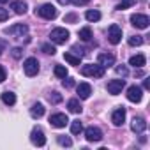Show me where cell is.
Listing matches in <instances>:
<instances>
[{
  "label": "cell",
  "instance_id": "obj_26",
  "mask_svg": "<svg viewBox=\"0 0 150 150\" xmlns=\"http://www.w3.org/2000/svg\"><path fill=\"white\" fill-rule=\"evenodd\" d=\"M55 76L57 78H65L67 76V67L65 65H55Z\"/></svg>",
  "mask_w": 150,
  "mask_h": 150
},
{
  "label": "cell",
  "instance_id": "obj_16",
  "mask_svg": "<svg viewBox=\"0 0 150 150\" xmlns=\"http://www.w3.org/2000/svg\"><path fill=\"white\" fill-rule=\"evenodd\" d=\"M11 9H13L16 14H25L27 9H28V6H27L25 0H14V2L11 4Z\"/></svg>",
  "mask_w": 150,
  "mask_h": 150
},
{
  "label": "cell",
  "instance_id": "obj_31",
  "mask_svg": "<svg viewBox=\"0 0 150 150\" xmlns=\"http://www.w3.org/2000/svg\"><path fill=\"white\" fill-rule=\"evenodd\" d=\"M48 99H50V103H53V104H58V103L62 101V96H60L58 92H51V94L48 96Z\"/></svg>",
  "mask_w": 150,
  "mask_h": 150
},
{
  "label": "cell",
  "instance_id": "obj_18",
  "mask_svg": "<svg viewBox=\"0 0 150 150\" xmlns=\"http://www.w3.org/2000/svg\"><path fill=\"white\" fill-rule=\"evenodd\" d=\"M44 115V106L41 103H35L32 108H30V117L32 118H41Z\"/></svg>",
  "mask_w": 150,
  "mask_h": 150
},
{
  "label": "cell",
  "instance_id": "obj_38",
  "mask_svg": "<svg viewBox=\"0 0 150 150\" xmlns=\"http://www.w3.org/2000/svg\"><path fill=\"white\" fill-rule=\"evenodd\" d=\"M6 48H7V42H6V41H0V53H2Z\"/></svg>",
  "mask_w": 150,
  "mask_h": 150
},
{
  "label": "cell",
  "instance_id": "obj_11",
  "mask_svg": "<svg viewBox=\"0 0 150 150\" xmlns=\"http://www.w3.org/2000/svg\"><path fill=\"white\" fill-rule=\"evenodd\" d=\"M124 87H125V80H111V81H108V85H106V88H108V92H110L111 96L120 94V92L124 90Z\"/></svg>",
  "mask_w": 150,
  "mask_h": 150
},
{
  "label": "cell",
  "instance_id": "obj_15",
  "mask_svg": "<svg viewBox=\"0 0 150 150\" xmlns=\"http://www.w3.org/2000/svg\"><path fill=\"white\" fill-rule=\"evenodd\" d=\"M145 129H146V122H145V118H141V117H134L132 122H131V131L136 132V134H141Z\"/></svg>",
  "mask_w": 150,
  "mask_h": 150
},
{
  "label": "cell",
  "instance_id": "obj_13",
  "mask_svg": "<svg viewBox=\"0 0 150 150\" xmlns=\"http://www.w3.org/2000/svg\"><path fill=\"white\" fill-rule=\"evenodd\" d=\"M97 64L101 65V67H113L115 65V55H111V53H99V57H97Z\"/></svg>",
  "mask_w": 150,
  "mask_h": 150
},
{
  "label": "cell",
  "instance_id": "obj_20",
  "mask_svg": "<svg viewBox=\"0 0 150 150\" xmlns=\"http://www.w3.org/2000/svg\"><path fill=\"white\" fill-rule=\"evenodd\" d=\"M129 65H132V67H143L145 65V57L143 55H132L129 58Z\"/></svg>",
  "mask_w": 150,
  "mask_h": 150
},
{
  "label": "cell",
  "instance_id": "obj_27",
  "mask_svg": "<svg viewBox=\"0 0 150 150\" xmlns=\"http://www.w3.org/2000/svg\"><path fill=\"white\" fill-rule=\"evenodd\" d=\"M129 46H141L143 44V37L141 35H132V37H129Z\"/></svg>",
  "mask_w": 150,
  "mask_h": 150
},
{
  "label": "cell",
  "instance_id": "obj_36",
  "mask_svg": "<svg viewBox=\"0 0 150 150\" xmlns=\"http://www.w3.org/2000/svg\"><path fill=\"white\" fill-rule=\"evenodd\" d=\"M6 78H7V74H6V69L0 65V83H4L6 81Z\"/></svg>",
  "mask_w": 150,
  "mask_h": 150
},
{
  "label": "cell",
  "instance_id": "obj_40",
  "mask_svg": "<svg viewBox=\"0 0 150 150\" xmlns=\"http://www.w3.org/2000/svg\"><path fill=\"white\" fill-rule=\"evenodd\" d=\"M58 4H62V6H67V4H71V0H58Z\"/></svg>",
  "mask_w": 150,
  "mask_h": 150
},
{
  "label": "cell",
  "instance_id": "obj_22",
  "mask_svg": "<svg viewBox=\"0 0 150 150\" xmlns=\"http://www.w3.org/2000/svg\"><path fill=\"white\" fill-rule=\"evenodd\" d=\"M64 58L71 65H80V62H81V57H76V55H72V53H64Z\"/></svg>",
  "mask_w": 150,
  "mask_h": 150
},
{
  "label": "cell",
  "instance_id": "obj_41",
  "mask_svg": "<svg viewBox=\"0 0 150 150\" xmlns=\"http://www.w3.org/2000/svg\"><path fill=\"white\" fill-rule=\"evenodd\" d=\"M9 2V0H0V4H7Z\"/></svg>",
  "mask_w": 150,
  "mask_h": 150
},
{
  "label": "cell",
  "instance_id": "obj_3",
  "mask_svg": "<svg viewBox=\"0 0 150 150\" xmlns=\"http://www.w3.org/2000/svg\"><path fill=\"white\" fill-rule=\"evenodd\" d=\"M23 71H25L27 76H35V74L39 72V60L34 58V57L27 58V60L23 62Z\"/></svg>",
  "mask_w": 150,
  "mask_h": 150
},
{
  "label": "cell",
  "instance_id": "obj_21",
  "mask_svg": "<svg viewBox=\"0 0 150 150\" xmlns=\"http://www.w3.org/2000/svg\"><path fill=\"white\" fill-rule=\"evenodd\" d=\"M2 103L4 104H7V106H13L14 103H16V94H13V92H2Z\"/></svg>",
  "mask_w": 150,
  "mask_h": 150
},
{
  "label": "cell",
  "instance_id": "obj_33",
  "mask_svg": "<svg viewBox=\"0 0 150 150\" xmlns=\"http://www.w3.org/2000/svg\"><path fill=\"white\" fill-rule=\"evenodd\" d=\"M7 18H9V13H7V9L0 7V21H6Z\"/></svg>",
  "mask_w": 150,
  "mask_h": 150
},
{
  "label": "cell",
  "instance_id": "obj_39",
  "mask_svg": "<svg viewBox=\"0 0 150 150\" xmlns=\"http://www.w3.org/2000/svg\"><path fill=\"white\" fill-rule=\"evenodd\" d=\"M143 88H150V80H145L143 81Z\"/></svg>",
  "mask_w": 150,
  "mask_h": 150
},
{
  "label": "cell",
  "instance_id": "obj_17",
  "mask_svg": "<svg viewBox=\"0 0 150 150\" xmlns=\"http://www.w3.org/2000/svg\"><path fill=\"white\" fill-rule=\"evenodd\" d=\"M76 92H78L80 99H88L90 94H92V87H90L88 83H80L78 88H76Z\"/></svg>",
  "mask_w": 150,
  "mask_h": 150
},
{
  "label": "cell",
  "instance_id": "obj_6",
  "mask_svg": "<svg viewBox=\"0 0 150 150\" xmlns=\"http://www.w3.org/2000/svg\"><path fill=\"white\" fill-rule=\"evenodd\" d=\"M108 41L111 44H118L122 41V28L118 25H115V23L110 25V28H108Z\"/></svg>",
  "mask_w": 150,
  "mask_h": 150
},
{
  "label": "cell",
  "instance_id": "obj_24",
  "mask_svg": "<svg viewBox=\"0 0 150 150\" xmlns=\"http://www.w3.org/2000/svg\"><path fill=\"white\" fill-rule=\"evenodd\" d=\"M78 37H80L81 41H85V42H88V41L92 39V30H90L88 27H85V28H81V30L78 32Z\"/></svg>",
  "mask_w": 150,
  "mask_h": 150
},
{
  "label": "cell",
  "instance_id": "obj_1",
  "mask_svg": "<svg viewBox=\"0 0 150 150\" xmlns=\"http://www.w3.org/2000/svg\"><path fill=\"white\" fill-rule=\"evenodd\" d=\"M81 74L88 78H103L104 76V67H101L99 64H87L81 67Z\"/></svg>",
  "mask_w": 150,
  "mask_h": 150
},
{
  "label": "cell",
  "instance_id": "obj_30",
  "mask_svg": "<svg viewBox=\"0 0 150 150\" xmlns=\"http://www.w3.org/2000/svg\"><path fill=\"white\" fill-rule=\"evenodd\" d=\"M57 141H58L62 146H71V145H72V139H71L69 136H58Z\"/></svg>",
  "mask_w": 150,
  "mask_h": 150
},
{
  "label": "cell",
  "instance_id": "obj_25",
  "mask_svg": "<svg viewBox=\"0 0 150 150\" xmlns=\"http://www.w3.org/2000/svg\"><path fill=\"white\" fill-rule=\"evenodd\" d=\"M83 131V124L80 122V120H72V124H71V132L72 134H80Z\"/></svg>",
  "mask_w": 150,
  "mask_h": 150
},
{
  "label": "cell",
  "instance_id": "obj_5",
  "mask_svg": "<svg viewBox=\"0 0 150 150\" xmlns=\"http://www.w3.org/2000/svg\"><path fill=\"white\" fill-rule=\"evenodd\" d=\"M4 32H6L7 35L23 37V35H27V34H28V27H27V25H23V23H16V25H13V27H7Z\"/></svg>",
  "mask_w": 150,
  "mask_h": 150
},
{
  "label": "cell",
  "instance_id": "obj_14",
  "mask_svg": "<svg viewBox=\"0 0 150 150\" xmlns=\"http://www.w3.org/2000/svg\"><path fill=\"white\" fill-rule=\"evenodd\" d=\"M111 122H113V125H117V127L124 125V122H125V108H117V110L113 111V115H111Z\"/></svg>",
  "mask_w": 150,
  "mask_h": 150
},
{
  "label": "cell",
  "instance_id": "obj_19",
  "mask_svg": "<svg viewBox=\"0 0 150 150\" xmlns=\"http://www.w3.org/2000/svg\"><path fill=\"white\" fill-rule=\"evenodd\" d=\"M67 108L71 113H81V104H80V99H69L67 101Z\"/></svg>",
  "mask_w": 150,
  "mask_h": 150
},
{
  "label": "cell",
  "instance_id": "obj_4",
  "mask_svg": "<svg viewBox=\"0 0 150 150\" xmlns=\"http://www.w3.org/2000/svg\"><path fill=\"white\" fill-rule=\"evenodd\" d=\"M35 13H37L41 18H44V20H53V18H57V9H55L53 4H44V6H41Z\"/></svg>",
  "mask_w": 150,
  "mask_h": 150
},
{
  "label": "cell",
  "instance_id": "obj_9",
  "mask_svg": "<svg viewBox=\"0 0 150 150\" xmlns=\"http://www.w3.org/2000/svg\"><path fill=\"white\" fill-rule=\"evenodd\" d=\"M127 99H129L131 103H139V101L143 99V88L138 87V85L129 87V88H127Z\"/></svg>",
  "mask_w": 150,
  "mask_h": 150
},
{
  "label": "cell",
  "instance_id": "obj_35",
  "mask_svg": "<svg viewBox=\"0 0 150 150\" xmlns=\"http://www.w3.org/2000/svg\"><path fill=\"white\" fill-rule=\"evenodd\" d=\"M21 48H13V51H11V55H13V58H20L21 57Z\"/></svg>",
  "mask_w": 150,
  "mask_h": 150
},
{
  "label": "cell",
  "instance_id": "obj_29",
  "mask_svg": "<svg viewBox=\"0 0 150 150\" xmlns=\"http://www.w3.org/2000/svg\"><path fill=\"white\" fill-rule=\"evenodd\" d=\"M115 71H117V74H118V76H122V78H125L127 74H129V71H127V67H125L124 64H120V65H115Z\"/></svg>",
  "mask_w": 150,
  "mask_h": 150
},
{
  "label": "cell",
  "instance_id": "obj_23",
  "mask_svg": "<svg viewBox=\"0 0 150 150\" xmlns=\"http://www.w3.org/2000/svg\"><path fill=\"white\" fill-rule=\"evenodd\" d=\"M85 18H87L88 21H92V23H94V21H99V20H101V13H99V11H96V9H90V11H87V13H85Z\"/></svg>",
  "mask_w": 150,
  "mask_h": 150
},
{
  "label": "cell",
  "instance_id": "obj_37",
  "mask_svg": "<svg viewBox=\"0 0 150 150\" xmlns=\"http://www.w3.org/2000/svg\"><path fill=\"white\" fill-rule=\"evenodd\" d=\"M71 2H72L74 6H87L88 0H71Z\"/></svg>",
  "mask_w": 150,
  "mask_h": 150
},
{
  "label": "cell",
  "instance_id": "obj_7",
  "mask_svg": "<svg viewBox=\"0 0 150 150\" xmlns=\"http://www.w3.org/2000/svg\"><path fill=\"white\" fill-rule=\"evenodd\" d=\"M131 23H132V27L145 30V28H148L150 20H148L146 14H132V16H131Z\"/></svg>",
  "mask_w": 150,
  "mask_h": 150
},
{
  "label": "cell",
  "instance_id": "obj_12",
  "mask_svg": "<svg viewBox=\"0 0 150 150\" xmlns=\"http://www.w3.org/2000/svg\"><path fill=\"white\" fill-rule=\"evenodd\" d=\"M30 141H32L35 146H42V145L46 143V136H44V132H42L39 127H34L32 132H30Z\"/></svg>",
  "mask_w": 150,
  "mask_h": 150
},
{
  "label": "cell",
  "instance_id": "obj_32",
  "mask_svg": "<svg viewBox=\"0 0 150 150\" xmlns=\"http://www.w3.org/2000/svg\"><path fill=\"white\" fill-rule=\"evenodd\" d=\"M42 51L46 53V55H55V46H51V44H42Z\"/></svg>",
  "mask_w": 150,
  "mask_h": 150
},
{
  "label": "cell",
  "instance_id": "obj_28",
  "mask_svg": "<svg viewBox=\"0 0 150 150\" xmlns=\"http://www.w3.org/2000/svg\"><path fill=\"white\" fill-rule=\"evenodd\" d=\"M134 4V0H122V2L120 4H117V11H124V9H127V7H131Z\"/></svg>",
  "mask_w": 150,
  "mask_h": 150
},
{
  "label": "cell",
  "instance_id": "obj_34",
  "mask_svg": "<svg viewBox=\"0 0 150 150\" xmlns=\"http://www.w3.org/2000/svg\"><path fill=\"white\" fill-rule=\"evenodd\" d=\"M62 80H64V87H65V88H71V87L74 85V80H72V78H67V76H65V78H62Z\"/></svg>",
  "mask_w": 150,
  "mask_h": 150
},
{
  "label": "cell",
  "instance_id": "obj_10",
  "mask_svg": "<svg viewBox=\"0 0 150 150\" xmlns=\"http://www.w3.org/2000/svg\"><path fill=\"white\" fill-rule=\"evenodd\" d=\"M85 138H87V141H101L103 139V131L99 129V127H94V125H90V127H87L85 129Z\"/></svg>",
  "mask_w": 150,
  "mask_h": 150
},
{
  "label": "cell",
  "instance_id": "obj_2",
  "mask_svg": "<svg viewBox=\"0 0 150 150\" xmlns=\"http://www.w3.org/2000/svg\"><path fill=\"white\" fill-rule=\"evenodd\" d=\"M50 39H51L55 44H65L67 39H69V30H67V28H62V27L53 28L51 34H50Z\"/></svg>",
  "mask_w": 150,
  "mask_h": 150
},
{
  "label": "cell",
  "instance_id": "obj_8",
  "mask_svg": "<svg viewBox=\"0 0 150 150\" xmlns=\"http://www.w3.org/2000/svg\"><path fill=\"white\" fill-rule=\"evenodd\" d=\"M50 124L53 127H57V129H62V127H65L69 124V118H67L65 113H55V115L50 117Z\"/></svg>",
  "mask_w": 150,
  "mask_h": 150
}]
</instances>
